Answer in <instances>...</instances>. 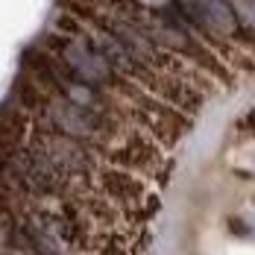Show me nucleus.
Instances as JSON below:
<instances>
[{
    "label": "nucleus",
    "mask_w": 255,
    "mask_h": 255,
    "mask_svg": "<svg viewBox=\"0 0 255 255\" xmlns=\"http://www.w3.org/2000/svg\"><path fill=\"white\" fill-rule=\"evenodd\" d=\"M59 62H62V68L68 71L71 79H77L82 85H91V88H97V85H103V82H109V79L115 77L112 65L100 56V50L88 47L82 41L65 38L59 44Z\"/></svg>",
    "instance_id": "obj_2"
},
{
    "label": "nucleus",
    "mask_w": 255,
    "mask_h": 255,
    "mask_svg": "<svg viewBox=\"0 0 255 255\" xmlns=\"http://www.w3.org/2000/svg\"><path fill=\"white\" fill-rule=\"evenodd\" d=\"M103 255H124V253H121L118 247H106V253H103Z\"/></svg>",
    "instance_id": "obj_6"
},
{
    "label": "nucleus",
    "mask_w": 255,
    "mask_h": 255,
    "mask_svg": "<svg viewBox=\"0 0 255 255\" xmlns=\"http://www.w3.org/2000/svg\"><path fill=\"white\" fill-rule=\"evenodd\" d=\"M182 6L211 29H235V12L226 0H182Z\"/></svg>",
    "instance_id": "obj_4"
},
{
    "label": "nucleus",
    "mask_w": 255,
    "mask_h": 255,
    "mask_svg": "<svg viewBox=\"0 0 255 255\" xmlns=\"http://www.w3.org/2000/svg\"><path fill=\"white\" fill-rule=\"evenodd\" d=\"M53 132L68 135L74 141H94L109 132V115L100 109H85L65 97H53L50 106L44 109Z\"/></svg>",
    "instance_id": "obj_1"
},
{
    "label": "nucleus",
    "mask_w": 255,
    "mask_h": 255,
    "mask_svg": "<svg viewBox=\"0 0 255 255\" xmlns=\"http://www.w3.org/2000/svg\"><path fill=\"white\" fill-rule=\"evenodd\" d=\"M35 147L50 158V164L65 173V176H82L91 170V158L88 150L82 147V141H74L68 135H59V132H47L35 141Z\"/></svg>",
    "instance_id": "obj_3"
},
{
    "label": "nucleus",
    "mask_w": 255,
    "mask_h": 255,
    "mask_svg": "<svg viewBox=\"0 0 255 255\" xmlns=\"http://www.w3.org/2000/svg\"><path fill=\"white\" fill-rule=\"evenodd\" d=\"M106 191L121 203H135L141 197V188L124 173H106Z\"/></svg>",
    "instance_id": "obj_5"
},
{
    "label": "nucleus",
    "mask_w": 255,
    "mask_h": 255,
    "mask_svg": "<svg viewBox=\"0 0 255 255\" xmlns=\"http://www.w3.org/2000/svg\"><path fill=\"white\" fill-rule=\"evenodd\" d=\"M253 127H255V118H253Z\"/></svg>",
    "instance_id": "obj_7"
}]
</instances>
